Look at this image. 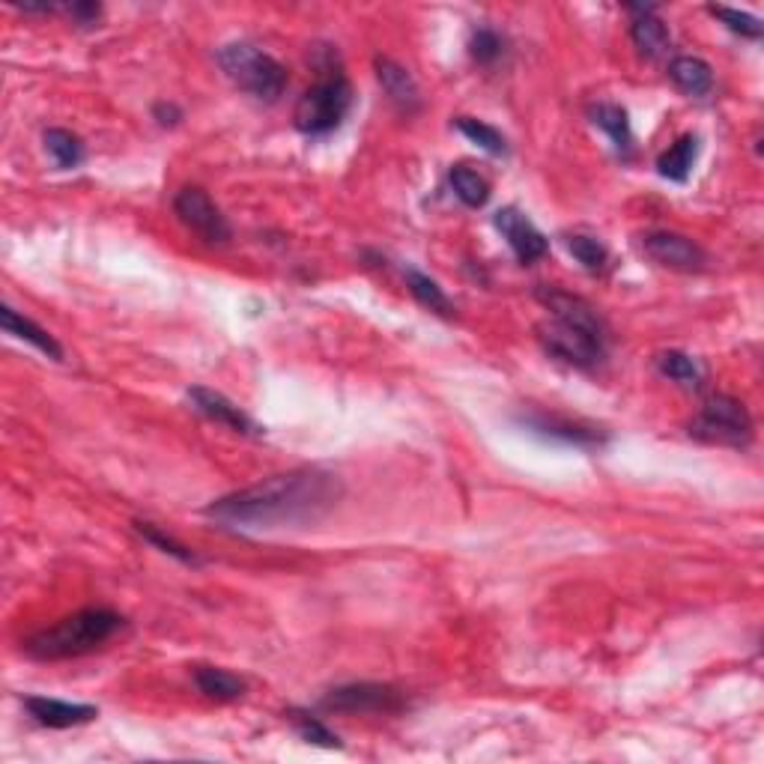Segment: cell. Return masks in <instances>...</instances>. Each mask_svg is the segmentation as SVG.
I'll return each mask as SVG.
<instances>
[{"mask_svg": "<svg viewBox=\"0 0 764 764\" xmlns=\"http://www.w3.org/2000/svg\"><path fill=\"white\" fill-rule=\"evenodd\" d=\"M496 227H499V234L508 239V246L517 254L520 263H535V260H540L550 251L547 237L528 222L526 215L520 213L517 206L499 210V213H496Z\"/></svg>", "mask_w": 764, "mask_h": 764, "instance_id": "obj_10", "label": "cell"}, {"mask_svg": "<svg viewBox=\"0 0 764 764\" xmlns=\"http://www.w3.org/2000/svg\"><path fill=\"white\" fill-rule=\"evenodd\" d=\"M406 287H409V293H413L425 308H430V311H437V314L442 317L454 314V305H451V299L445 296V290H442L433 278H428L425 272L406 270Z\"/></svg>", "mask_w": 764, "mask_h": 764, "instance_id": "obj_24", "label": "cell"}, {"mask_svg": "<svg viewBox=\"0 0 764 764\" xmlns=\"http://www.w3.org/2000/svg\"><path fill=\"white\" fill-rule=\"evenodd\" d=\"M690 437L699 442H711V445L743 449L753 439V418L741 401H735L729 394H714L690 421Z\"/></svg>", "mask_w": 764, "mask_h": 764, "instance_id": "obj_5", "label": "cell"}, {"mask_svg": "<svg viewBox=\"0 0 764 764\" xmlns=\"http://www.w3.org/2000/svg\"><path fill=\"white\" fill-rule=\"evenodd\" d=\"M0 326L7 329L10 335L19 337V341H27V344L39 349V353H46L48 359L63 361V347L57 344L55 335H48L46 329L36 326L34 320H27L24 314H19L15 308H10V305H3V308H0Z\"/></svg>", "mask_w": 764, "mask_h": 764, "instance_id": "obj_17", "label": "cell"}, {"mask_svg": "<svg viewBox=\"0 0 764 764\" xmlns=\"http://www.w3.org/2000/svg\"><path fill=\"white\" fill-rule=\"evenodd\" d=\"M642 251L660 263L666 270L675 272H702L708 263V254L702 251L699 242H693L684 234H672V230H652L642 237Z\"/></svg>", "mask_w": 764, "mask_h": 764, "instance_id": "obj_9", "label": "cell"}, {"mask_svg": "<svg viewBox=\"0 0 764 764\" xmlns=\"http://www.w3.org/2000/svg\"><path fill=\"white\" fill-rule=\"evenodd\" d=\"M174 213L180 218L182 225L189 227L194 237L206 242V246H227L234 230H230V222L225 218V213L215 206V201L198 186H189L182 189L177 198H174Z\"/></svg>", "mask_w": 764, "mask_h": 764, "instance_id": "obj_8", "label": "cell"}, {"mask_svg": "<svg viewBox=\"0 0 764 764\" xmlns=\"http://www.w3.org/2000/svg\"><path fill=\"white\" fill-rule=\"evenodd\" d=\"M320 708L329 714H401L409 708L404 690L392 684H373V681H359V684H344L329 690Z\"/></svg>", "mask_w": 764, "mask_h": 764, "instance_id": "obj_7", "label": "cell"}, {"mask_svg": "<svg viewBox=\"0 0 764 764\" xmlns=\"http://www.w3.org/2000/svg\"><path fill=\"white\" fill-rule=\"evenodd\" d=\"M43 141H46L48 156L55 158V165L60 170L79 168L81 162H84V144H81V138L72 135L69 129H48L46 135H43Z\"/></svg>", "mask_w": 764, "mask_h": 764, "instance_id": "obj_23", "label": "cell"}, {"mask_svg": "<svg viewBox=\"0 0 764 764\" xmlns=\"http://www.w3.org/2000/svg\"><path fill=\"white\" fill-rule=\"evenodd\" d=\"M669 79L675 81L678 91H684L687 96H696V99H702V96H708L714 91V69L702 57H675L672 63H669Z\"/></svg>", "mask_w": 764, "mask_h": 764, "instance_id": "obj_18", "label": "cell"}, {"mask_svg": "<svg viewBox=\"0 0 764 764\" xmlns=\"http://www.w3.org/2000/svg\"><path fill=\"white\" fill-rule=\"evenodd\" d=\"M538 337L552 359L564 361L571 368H580V371L595 368L607 356V335H595L588 329L571 326V323H562V320L540 323Z\"/></svg>", "mask_w": 764, "mask_h": 764, "instance_id": "obj_6", "label": "cell"}, {"mask_svg": "<svg viewBox=\"0 0 764 764\" xmlns=\"http://www.w3.org/2000/svg\"><path fill=\"white\" fill-rule=\"evenodd\" d=\"M27 714L48 729H72V726H84L99 717V708L93 705H81V702H60V699L48 696H27L24 699Z\"/></svg>", "mask_w": 764, "mask_h": 764, "instance_id": "obj_13", "label": "cell"}, {"mask_svg": "<svg viewBox=\"0 0 764 764\" xmlns=\"http://www.w3.org/2000/svg\"><path fill=\"white\" fill-rule=\"evenodd\" d=\"M451 189L461 198L469 210H481L484 203L490 201V182L484 180L481 174L473 168H451Z\"/></svg>", "mask_w": 764, "mask_h": 764, "instance_id": "obj_25", "label": "cell"}, {"mask_svg": "<svg viewBox=\"0 0 764 764\" xmlns=\"http://www.w3.org/2000/svg\"><path fill=\"white\" fill-rule=\"evenodd\" d=\"M564 246L571 251L576 263L588 272H604L609 263V248L595 237H585V234H571L564 237Z\"/></svg>", "mask_w": 764, "mask_h": 764, "instance_id": "obj_26", "label": "cell"}, {"mask_svg": "<svg viewBox=\"0 0 764 764\" xmlns=\"http://www.w3.org/2000/svg\"><path fill=\"white\" fill-rule=\"evenodd\" d=\"M520 425L532 430V433H538V437L556 439V442H564V445H580V449H595V445L607 442V437L597 428H592V425H580V421H571V418L562 416H547V413L520 416Z\"/></svg>", "mask_w": 764, "mask_h": 764, "instance_id": "obj_11", "label": "cell"}, {"mask_svg": "<svg viewBox=\"0 0 764 764\" xmlns=\"http://www.w3.org/2000/svg\"><path fill=\"white\" fill-rule=\"evenodd\" d=\"M538 299L544 302V308L550 311L552 320H562V323H571V326L588 329L595 335H607V326L597 314L592 305L585 302L583 296H573L568 290H559V287H540Z\"/></svg>", "mask_w": 764, "mask_h": 764, "instance_id": "obj_12", "label": "cell"}, {"mask_svg": "<svg viewBox=\"0 0 764 764\" xmlns=\"http://www.w3.org/2000/svg\"><path fill=\"white\" fill-rule=\"evenodd\" d=\"M293 726H296V731L302 735L308 743H317V747H326V750H337L341 747V738H337L335 731L326 729L323 723L317 717H311V714H293Z\"/></svg>", "mask_w": 764, "mask_h": 764, "instance_id": "obj_31", "label": "cell"}, {"mask_svg": "<svg viewBox=\"0 0 764 764\" xmlns=\"http://www.w3.org/2000/svg\"><path fill=\"white\" fill-rule=\"evenodd\" d=\"M126 628V619L114 609L91 607L81 609L69 619H60L51 628L39 630L22 642L27 657L34 660H72L84 654L99 652L105 642H111Z\"/></svg>", "mask_w": 764, "mask_h": 764, "instance_id": "obj_2", "label": "cell"}, {"mask_svg": "<svg viewBox=\"0 0 764 764\" xmlns=\"http://www.w3.org/2000/svg\"><path fill=\"white\" fill-rule=\"evenodd\" d=\"M657 371L664 373L666 380L678 382L684 389H699L702 385V368L693 356H687L681 349H669V353H660L657 356Z\"/></svg>", "mask_w": 764, "mask_h": 764, "instance_id": "obj_22", "label": "cell"}, {"mask_svg": "<svg viewBox=\"0 0 764 764\" xmlns=\"http://www.w3.org/2000/svg\"><path fill=\"white\" fill-rule=\"evenodd\" d=\"M633 12V24H630V39L642 57L648 60H657L664 57L672 46V34L657 15H654V7H628Z\"/></svg>", "mask_w": 764, "mask_h": 764, "instance_id": "obj_15", "label": "cell"}, {"mask_svg": "<svg viewBox=\"0 0 764 764\" xmlns=\"http://www.w3.org/2000/svg\"><path fill=\"white\" fill-rule=\"evenodd\" d=\"M63 10H67L69 15L81 24V27H93V24L99 22V15H102L99 3H63Z\"/></svg>", "mask_w": 764, "mask_h": 764, "instance_id": "obj_32", "label": "cell"}, {"mask_svg": "<svg viewBox=\"0 0 764 764\" xmlns=\"http://www.w3.org/2000/svg\"><path fill=\"white\" fill-rule=\"evenodd\" d=\"M189 401L194 413H201L203 418H210V421L222 425V428L237 430V433H258V425L234 401H227L222 392L194 385V389H189Z\"/></svg>", "mask_w": 764, "mask_h": 764, "instance_id": "obj_14", "label": "cell"}, {"mask_svg": "<svg viewBox=\"0 0 764 764\" xmlns=\"http://www.w3.org/2000/svg\"><path fill=\"white\" fill-rule=\"evenodd\" d=\"M135 532H138V535H141V538L146 540V544H153L156 550H162V552H165V556H174L177 562H182V564H198V562H201V559H198V556H194V552H191L189 547H182L180 540H174V538H170V535H165V532L153 526V523H141V520H138Z\"/></svg>", "mask_w": 764, "mask_h": 764, "instance_id": "obj_28", "label": "cell"}, {"mask_svg": "<svg viewBox=\"0 0 764 764\" xmlns=\"http://www.w3.org/2000/svg\"><path fill=\"white\" fill-rule=\"evenodd\" d=\"M588 117H592V123L612 141V146L619 150L621 156H630V150H633V129H630V117L621 105L600 102V105H595V108L588 111Z\"/></svg>", "mask_w": 764, "mask_h": 764, "instance_id": "obj_19", "label": "cell"}, {"mask_svg": "<svg viewBox=\"0 0 764 764\" xmlns=\"http://www.w3.org/2000/svg\"><path fill=\"white\" fill-rule=\"evenodd\" d=\"M699 156V138L696 135H684L678 138L664 156L657 158V170L660 177L672 182H687L690 180V170H693V162Z\"/></svg>", "mask_w": 764, "mask_h": 764, "instance_id": "obj_21", "label": "cell"}, {"mask_svg": "<svg viewBox=\"0 0 764 764\" xmlns=\"http://www.w3.org/2000/svg\"><path fill=\"white\" fill-rule=\"evenodd\" d=\"M708 12L714 19H719V22L726 24L731 34H741L747 36V39H762V22H759L755 15H750V12L731 10V7H711Z\"/></svg>", "mask_w": 764, "mask_h": 764, "instance_id": "obj_30", "label": "cell"}, {"mask_svg": "<svg viewBox=\"0 0 764 764\" xmlns=\"http://www.w3.org/2000/svg\"><path fill=\"white\" fill-rule=\"evenodd\" d=\"M194 684H198L203 696L213 699V702H237L246 693V681L242 678H237L234 672H225V669H215V666L194 669Z\"/></svg>", "mask_w": 764, "mask_h": 764, "instance_id": "obj_20", "label": "cell"}, {"mask_svg": "<svg viewBox=\"0 0 764 764\" xmlns=\"http://www.w3.org/2000/svg\"><path fill=\"white\" fill-rule=\"evenodd\" d=\"M377 79H380L385 96H389L401 111H416L418 102H421L418 84L401 63H394L389 57H377Z\"/></svg>", "mask_w": 764, "mask_h": 764, "instance_id": "obj_16", "label": "cell"}, {"mask_svg": "<svg viewBox=\"0 0 764 764\" xmlns=\"http://www.w3.org/2000/svg\"><path fill=\"white\" fill-rule=\"evenodd\" d=\"M454 126H457L461 135L469 138L475 146H481L484 153H490V156H505L508 153L505 138H502V132L493 129V126L481 123V120H475V117H457Z\"/></svg>", "mask_w": 764, "mask_h": 764, "instance_id": "obj_27", "label": "cell"}, {"mask_svg": "<svg viewBox=\"0 0 764 764\" xmlns=\"http://www.w3.org/2000/svg\"><path fill=\"white\" fill-rule=\"evenodd\" d=\"M317 84L311 91H305V96L296 105V129L302 135H329L335 132L337 126L344 123V117L349 114L353 105V87L349 79L344 75V67L337 63V55L332 48L317 51Z\"/></svg>", "mask_w": 764, "mask_h": 764, "instance_id": "obj_3", "label": "cell"}, {"mask_svg": "<svg viewBox=\"0 0 764 764\" xmlns=\"http://www.w3.org/2000/svg\"><path fill=\"white\" fill-rule=\"evenodd\" d=\"M153 117L158 120V126H177L182 120V114L177 105H168V102H158L153 108Z\"/></svg>", "mask_w": 764, "mask_h": 764, "instance_id": "obj_33", "label": "cell"}, {"mask_svg": "<svg viewBox=\"0 0 764 764\" xmlns=\"http://www.w3.org/2000/svg\"><path fill=\"white\" fill-rule=\"evenodd\" d=\"M344 499V481L326 469H296L237 490L206 505V517L237 528L305 526L323 520Z\"/></svg>", "mask_w": 764, "mask_h": 764, "instance_id": "obj_1", "label": "cell"}, {"mask_svg": "<svg viewBox=\"0 0 764 764\" xmlns=\"http://www.w3.org/2000/svg\"><path fill=\"white\" fill-rule=\"evenodd\" d=\"M469 55L478 67H493L505 55V39L493 27H478L469 39Z\"/></svg>", "mask_w": 764, "mask_h": 764, "instance_id": "obj_29", "label": "cell"}, {"mask_svg": "<svg viewBox=\"0 0 764 764\" xmlns=\"http://www.w3.org/2000/svg\"><path fill=\"white\" fill-rule=\"evenodd\" d=\"M218 67L239 91H246L258 102H278L287 87V69L275 57L248 43H230L222 48Z\"/></svg>", "mask_w": 764, "mask_h": 764, "instance_id": "obj_4", "label": "cell"}]
</instances>
